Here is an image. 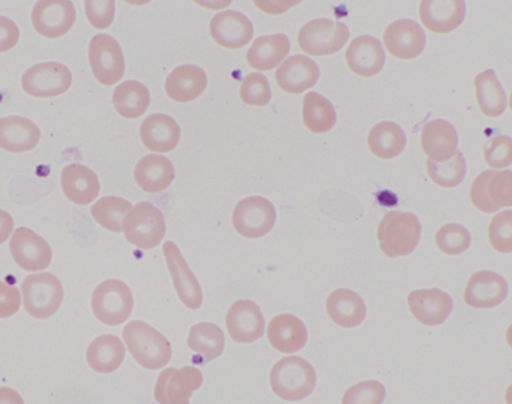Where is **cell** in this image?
I'll list each match as a JSON object with an SVG mask.
<instances>
[{"mask_svg": "<svg viewBox=\"0 0 512 404\" xmlns=\"http://www.w3.org/2000/svg\"><path fill=\"white\" fill-rule=\"evenodd\" d=\"M479 110L488 118H499L506 110V95L493 70L478 74L473 80Z\"/></svg>", "mask_w": 512, "mask_h": 404, "instance_id": "cell-35", "label": "cell"}, {"mask_svg": "<svg viewBox=\"0 0 512 404\" xmlns=\"http://www.w3.org/2000/svg\"><path fill=\"white\" fill-rule=\"evenodd\" d=\"M304 125L314 134L328 133L337 122V113L331 101L326 100L317 92H308L302 106Z\"/></svg>", "mask_w": 512, "mask_h": 404, "instance_id": "cell-38", "label": "cell"}, {"mask_svg": "<svg viewBox=\"0 0 512 404\" xmlns=\"http://www.w3.org/2000/svg\"><path fill=\"white\" fill-rule=\"evenodd\" d=\"M11 233H14V220L8 212L0 209V245L8 241Z\"/></svg>", "mask_w": 512, "mask_h": 404, "instance_id": "cell-49", "label": "cell"}, {"mask_svg": "<svg viewBox=\"0 0 512 404\" xmlns=\"http://www.w3.org/2000/svg\"><path fill=\"white\" fill-rule=\"evenodd\" d=\"M290 53V41L286 35H266L254 41L247 53V62L257 71H271L283 64Z\"/></svg>", "mask_w": 512, "mask_h": 404, "instance_id": "cell-32", "label": "cell"}, {"mask_svg": "<svg viewBox=\"0 0 512 404\" xmlns=\"http://www.w3.org/2000/svg\"><path fill=\"white\" fill-rule=\"evenodd\" d=\"M410 313L422 325H442L452 311V298L440 289L413 290L407 296Z\"/></svg>", "mask_w": 512, "mask_h": 404, "instance_id": "cell-20", "label": "cell"}, {"mask_svg": "<svg viewBox=\"0 0 512 404\" xmlns=\"http://www.w3.org/2000/svg\"><path fill=\"white\" fill-rule=\"evenodd\" d=\"M10 250L17 265L29 272L49 268L53 260V251L49 242L26 227H20L14 232Z\"/></svg>", "mask_w": 512, "mask_h": 404, "instance_id": "cell-15", "label": "cell"}, {"mask_svg": "<svg viewBox=\"0 0 512 404\" xmlns=\"http://www.w3.org/2000/svg\"><path fill=\"white\" fill-rule=\"evenodd\" d=\"M226 326L236 343H254L265 334L266 322L256 302L241 299L227 311Z\"/></svg>", "mask_w": 512, "mask_h": 404, "instance_id": "cell-16", "label": "cell"}, {"mask_svg": "<svg viewBox=\"0 0 512 404\" xmlns=\"http://www.w3.org/2000/svg\"><path fill=\"white\" fill-rule=\"evenodd\" d=\"M20 29L13 20L0 17V53H7L19 44Z\"/></svg>", "mask_w": 512, "mask_h": 404, "instance_id": "cell-48", "label": "cell"}, {"mask_svg": "<svg viewBox=\"0 0 512 404\" xmlns=\"http://www.w3.org/2000/svg\"><path fill=\"white\" fill-rule=\"evenodd\" d=\"M488 241L499 253L512 251V212L503 211L497 214L488 226Z\"/></svg>", "mask_w": 512, "mask_h": 404, "instance_id": "cell-44", "label": "cell"}, {"mask_svg": "<svg viewBox=\"0 0 512 404\" xmlns=\"http://www.w3.org/2000/svg\"><path fill=\"white\" fill-rule=\"evenodd\" d=\"M125 355L127 350L124 341L116 335L104 334L89 344L86 359L92 370L100 374H110L121 367Z\"/></svg>", "mask_w": 512, "mask_h": 404, "instance_id": "cell-31", "label": "cell"}, {"mask_svg": "<svg viewBox=\"0 0 512 404\" xmlns=\"http://www.w3.org/2000/svg\"><path fill=\"white\" fill-rule=\"evenodd\" d=\"M143 145L158 154H166L176 149L181 142V128L175 119L167 115H151L140 128Z\"/></svg>", "mask_w": 512, "mask_h": 404, "instance_id": "cell-27", "label": "cell"}, {"mask_svg": "<svg viewBox=\"0 0 512 404\" xmlns=\"http://www.w3.org/2000/svg\"><path fill=\"white\" fill-rule=\"evenodd\" d=\"M268 341L280 353H296L307 344L308 331L299 317L293 314H278L269 322Z\"/></svg>", "mask_w": 512, "mask_h": 404, "instance_id": "cell-25", "label": "cell"}, {"mask_svg": "<svg viewBox=\"0 0 512 404\" xmlns=\"http://www.w3.org/2000/svg\"><path fill=\"white\" fill-rule=\"evenodd\" d=\"M187 344L194 353L203 356V361L211 362L223 355L226 338L220 326L202 322L191 328Z\"/></svg>", "mask_w": 512, "mask_h": 404, "instance_id": "cell-36", "label": "cell"}, {"mask_svg": "<svg viewBox=\"0 0 512 404\" xmlns=\"http://www.w3.org/2000/svg\"><path fill=\"white\" fill-rule=\"evenodd\" d=\"M508 295V283L496 272L478 271L472 274L464 289V302L473 308H493Z\"/></svg>", "mask_w": 512, "mask_h": 404, "instance_id": "cell-21", "label": "cell"}, {"mask_svg": "<svg viewBox=\"0 0 512 404\" xmlns=\"http://www.w3.org/2000/svg\"><path fill=\"white\" fill-rule=\"evenodd\" d=\"M421 148L428 160L445 163L458 151L457 131L448 121L434 119L422 128Z\"/></svg>", "mask_w": 512, "mask_h": 404, "instance_id": "cell-23", "label": "cell"}, {"mask_svg": "<svg viewBox=\"0 0 512 404\" xmlns=\"http://www.w3.org/2000/svg\"><path fill=\"white\" fill-rule=\"evenodd\" d=\"M469 230L464 229L460 224L449 223L440 227L436 233V245L442 253L448 256H458L470 247Z\"/></svg>", "mask_w": 512, "mask_h": 404, "instance_id": "cell-41", "label": "cell"}, {"mask_svg": "<svg viewBox=\"0 0 512 404\" xmlns=\"http://www.w3.org/2000/svg\"><path fill=\"white\" fill-rule=\"evenodd\" d=\"M425 43L427 38L424 31L413 20H397L388 26L383 35V44L388 53L401 61L418 58L424 52Z\"/></svg>", "mask_w": 512, "mask_h": 404, "instance_id": "cell-17", "label": "cell"}, {"mask_svg": "<svg viewBox=\"0 0 512 404\" xmlns=\"http://www.w3.org/2000/svg\"><path fill=\"white\" fill-rule=\"evenodd\" d=\"M89 64L95 79L104 86L121 82L125 74V59L121 46L109 35H97L89 44Z\"/></svg>", "mask_w": 512, "mask_h": 404, "instance_id": "cell-11", "label": "cell"}, {"mask_svg": "<svg viewBox=\"0 0 512 404\" xmlns=\"http://www.w3.org/2000/svg\"><path fill=\"white\" fill-rule=\"evenodd\" d=\"M320 70L308 56L298 55L284 61L278 68L275 79L287 94H302L313 89L319 82Z\"/></svg>", "mask_w": 512, "mask_h": 404, "instance_id": "cell-22", "label": "cell"}, {"mask_svg": "<svg viewBox=\"0 0 512 404\" xmlns=\"http://www.w3.org/2000/svg\"><path fill=\"white\" fill-rule=\"evenodd\" d=\"M208 77L196 65H182L170 73L166 80V94L176 103H190L205 92Z\"/></svg>", "mask_w": 512, "mask_h": 404, "instance_id": "cell-29", "label": "cell"}, {"mask_svg": "<svg viewBox=\"0 0 512 404\" xmlns=\"http://www.w3.org/2000/svg\"><path fill=\"white\" fill-rule=\"evenodd\" d=\"M212 40L224 49L238 50L253 40L254 29L250 20L238 11L217 14L209 25Z\"/></svg>", "mask_w": 512, "mask_h": 404, "instance_id": "cell-19", "label": "cell"}, {"mask_svg": "<svg viewBox=\"0 0 512 404\" xmlns=\"http://www.w3.org/2000/svg\"><path fill=\"white\" fill-rule=\"evenodd\" d=\"M428 178L442 188H454L463 182L466 176V161L460 151L455 152L451 160L445 163H433L427 160Z\"/></svg>", "mask_w": 512, "mask_h": 404, "instance_id": "cell-40", "label": "cell"}, {"mask_svg": "<svg viewBox=\"0 0 512 404\" xmlns=\"http://www.w3.org/2000/svg\"><path fill=\"white\" fill-rule=\"evenodd\" d=\"M385 397V386L379 380H362L344 392L341 404H382Z\"/></svg>", "mask_w": 512, "mask_h": 404, "instance_id": "cell-42", "label": "cell"}, {"mask_svg": "<svg viewBox=\"0 0 512 404\" xmlns=\"http://www.w3.org/2000/svg\"><path fill=\"white\" fill-rule=\"evenodd\" d=\"M271 86L262 74H248L241 85V100L248 106L265 107L271 103Z\"/></svg>", "mask_w": 512, "mask_h": 404, "instance_id": "cell-43", "label": "cell"}, {"mask_svg": "<svg viewBox=\"0 0 512 404\" xmlns=\"http://www.w3.org/2000/svg\"><path fill=\"white\" fill-rule=\"evenodd\" d=\"M406 134L394 122H380L368 133V148L380 160H392L406 148Z\"/></svg>", "mask_w": 512, "mask_h": 404, "instance_id": "cell-34", "label": "cell"}, {"mask_svg": "<svg viewBox=\"0 0 512 404\" xmlns=\"http://www.w3.org/2000/svg\"><path fill=\"white\" fill-rule=\"evenodd\" d=\"M232 221L236 232L244 238H262L275 226L277 211L265 197H247L236 205Z\"/></svg>", "mask_w": 512, "mask_h": 404, "instance_id": "cell-10", "label": "cell"}, {"mask_svg": "<svg viewBox=\"0 0 512 404\" xmlns=\"http://www.w3.org/2000/svg\"><path fill=\"white\" fill-rule=\"evenodd\" d=\"M62 191L70 202L89 205L100 194L98 176L83 164H70L62 170Z\"/></svg>", "mask_w": 512, "mask_h": 404, "instance_id": "cell-28", "label": "cell"}, {"mask_svg": "<svg viewBox=\"0 0 512 404\" xmlns=\"http://www.w3.org/2000/svg\"><path fill=\"white\" fill-rule=\"evenodd\" d=\"M316 370L301 356H284L272 367L269 385L284 401H301L316 388Z\"/></svg>", "mask_w": 512, "mask_h": 404, "instance_id": "cell-2", "label": "cell"}, {"mask_svg": "<svg viewBox=\"0 0 512 404\" xmlns=\"http://www.w3.org/2000/svg\"><path fill=\"white\" fill-rule=\"evenodd\" d=\"M86 17L94 28L109 29L115 20L116 7L113 0H86Z\"/></svg>", "mask_w": 512, "mask_h": 404, "instance_id": "cell-46", "label": "cell"}, {"mask_svg": "<svg viewBox=\"0 0 512 404\" xmlns=\"http://www.w3.org/2000/svg\"><path fill=\"white\" fill-rule=\"evenodd\" d=\"M163 253L167 266H169L170 275H172L173 286H175L182 304L190 310H199L203 304L202 287L190 266L185 262L178 245L172 241L166 242L163 245Z\"/></svg>", "mask_w": 512, "mask_h": 404, "instance_id": "cell-14", "label": "cell"}, {"mask_svg": "<svg viewBox=\"0 0 512 404\" xmlns=\"http://www.w3.org/2000/svg\"><path fill=\"white\" fill-rule=\"evenodd\" d=\"M40 139V128L29 119L20 116L0 119V149L25 154L37 148Z\"/></svg>", "mask_w": 512, "mask_h": 404, "instance_id": "cell-26", "label": "cell"}, {"mask_svg": "<svg viewBox=\"0 0 512 404\" xmlns=\"http://www.w3.org/2000/svg\"><path fill=\"white\" fill-rule=\"evenodd\" d=\"M466 17L463 0H422L419 4V19L422 25L434 34H449L460 28Z\"/></svg>", "mask_w": 512, "mask_h": 404, "instance_id": "cell-18", "label": "cell"}, {"mask_svg": "<svg viewBox=\"0 0 512 404\" xmlns=\"http://www.w3.org/2000/svg\"><path fill=\"white\" fill-rule=\"evenodd\" d=\"M124 344L134 361L146 370H160L172 359L170 341L142 320L127 323L124 328Z\"/></svg>", "mask_w": 512, "mask_h": 404, "instance_id": "cell-1", "label": "cell"}, {"mask_svg": "<svg viewBox=\"0 0 512 404\" xmlns=\"http://www.w3.org/2000/svg\"><path fill=\"white\" fill-rule=\"evenodd\" d=\"M73 85L71 71L59 62L35 65L26 71L22 86L26 94L35 98H52L65 94Z\"/></svg>", "mask_w": 512, "mask_h": 404, "instance_id": "cell-12", "label": "cell"}, {"mask_svg": "<svg viewBox=\"0 0 512 404\" xmlns=\"http://www.w3.org/2000/svg\"><path fill=\"white\" fill-rule=\"evenodd\" d=\"M470 200L478 211L494 214L512 206V173L509 170H487L473 181Z\"/></svg>", "mask_w": 512, "mask_h": 404, "instance_id": "cell-7", "label": "cell"}, {"mask_svg": "<svg viewBox=\"0 0 512 404\" xmlns=\"http://www.w3.org/2000/svg\"><path fill=\"white\" fill-rule=\"evenodd\" d=\"M349 41V29L328 19L313 20L299 31L298 44L308 56L335 55Z\"/></svg>", "mask_w": 512, "mask_h": 404, "instance_id": "cell-8", "label": "cell"}, {"mask_svg": "<svg viewBox=\"0 0 512 404\" xmlns=\"http://www.w3.org/2000/svg\"><path fill=\"white\" fill-rule=\"evenodd\" d=\"M385 58V50L380 41L368 35L355 38L346 52L350 71L364 79L377 76L385 65Z\"/></svg>", "mask_w": 512, "mask_h": 404, "instance_id": "cell-24", "label": "cell"}, {"mask_svg": "<svg viewBox=\"0 0 512 404\" xmlns=\"http://www.w3.org/2000/svg\"><path fill=\"white\" fill-rule=\"evenodd\" d=\"M380 250L386 257L413 253L421 239V223L410 212H388L377 227Z\"/></svg>", "mask_w": 512, "mask_h": 404, "instance_id": "cell-3", "label": "cell"}, {"mask_svg": "<svg viewBox=\"0 0 512 404\" xmlns=\"http://www.w3.org/2000/svg\"><path fill=\"white\" fill-rule=\"evenodd\" d=\"M0 404H25V401L16 389L0 386Z\"/></svg>", "mask_w": 512, "mask_h": 404, "instance_id": "cell-50", "label": "cell"}, {"mask_svg": "<svg viewBox=\"0 0 512 404\" xmlns=\"http://www.w3.org/2000/svg\"><path fill=\"white\" fill-rule=\"evenodd\" d=\"M133 307V293L124 281H103L92 293V310L104 325L118 326L127 322Z\"/></svg>", "mask_w": 512, "mask_h": 404, "instance_id": "cell-6", "label": "cell"}, {"mask_svg": "<svg viewBox=\"0 0 512 404\" xmlns=\"http://www.w3.org/2000/svg\"><path fill=\"white\" fill-rule=\"evenodd\" d=\"M166 229L163 212L149 202L137 203L122 223L125 238L140 250L158 247L166 236Z\"/></svg>", "mask_w": 512, "mask_h": 404, "instance_id": "cell-4", "label": "cell"}, {"mask_svg": "<svg viewBox=\"0 0 512 404\" xmlns=\"http://www.w3.org/2000/svg\"><path fill=\"white\" fill-rule=\"evenodd\" d=\"M77 13L70 0H44L32 11L35 31L50 40H58L73 29Z\"/></svg>", "mask_w": 512, "mask_h": 404, "instance_id": "cell-13", "label": "cell"}, {"mask_svg": "<svg viewBox=\"0 0 512 404\" xmlns=\"http://www.w3.org/2000/svg\"><path fill=\"white\" fill-rule=\"evenodd\" d=\"M133 208L128 200L121 197H104L92 206V217L98 224L110 232L121 233L122 221L125 215Z\"/></svg>", "mask_w": 512, "mask_h": 404, "instance_id": "cell-39", "label": "cell"}, {"mask_svg": "<svg viewBox=\"0 0 512 404\" xmlns=\"http://www.w3.org/2000/svg\"><path fill=\"white\" fill-rule=\"evenodd\" d=\"M23 307L35 319H49L58 313L64 301V287L49 272L29 275L23 281Z\"/></svg>", "mask_w": 512, "mask_h": 404, "instance_id": "cell-5", "label": "cell"}, {"mask_svg": "<svg viewBox=\"0 0 512 404\" xmlns=\"http://www.w3.org/2000/svg\"><path fill=\"white\" fill-rule=\"evenodd\" d=\"M137 185L146 193H161L172 185L175 167L161 155H148L142 158L134 170Z\"/></svg>", "mask_w": 512, "mask_h": 404, "instance_id": "cell-33", "label": "cell"}, {"mask_svg": "<svg viewBox=\"0 0 512 404\" xmlns=\"http://www.w3.org/2000/svg\"><path fill=\"white\" fill-rule=\"evenodd\" d=\"M484 160L493 169H505L512 163V142L508 136L494 137L485 145Z\"/></svg>", "mask_w": 512, "mask_h": 404, "instance_id": "cell-45", "label": "cell"}, {"mask_svg": "<svg viewBox=\"0 0 512 404\" xmlns=\"http://www.w3.org/2000/svg\"><path fill=\"white\" fill-rule=\"evenodd\" d=\"M116 112L125 119H137L145 115L151 104V94L143 83L124 82L113 94Z\"/></svg>", "mask_w": 512, "mask_h": 404, "instance_id": "cell-37", "label": "cell"}, {"mask_svg": "<svg viewBox=\"0 0 512 404\" xmlns=\"http://www.w3.org/2000/svg\"><path fill=\"white\" fill-rule=\"evenodd\" d=\"M202 385V371L193 365L164 368L155 383V401L158 404H190L191 395Z\"/></svg>", "mask_w": 512, "mask_h": 404, "instance_id": "cell-9", "label": "cell"}, {"mask_svg": "<svg viewBox=\"0 0 512 404\" xmlns=\"http://www.w3.org/2000/svg\"><path fill=\"white\" fill-rule=\"evenodd\" d=\"M326 311L335 325L355 328L364 322L367 307L358 293L349 289L334 290L326 299Z\"/></svg>", "mask_w": 512, "mask_h": 404, "instance_id": "cell-30", "label": "cell"}, {"mask_svg": "<svg viewBox=\"0 0 512 404\" xmlns=\"http://www.w3.org/2000/svg\"><path fill=\"white\" fill-rule=\"evenodd\" d=\"M22 307V293L10 284L0 281V319L14 316Z\"/></svg>", "mask_w": 512, "mask_h": 404, "instance_id": "cell-47", "label": "cell"}]
</instances>
